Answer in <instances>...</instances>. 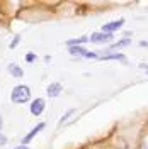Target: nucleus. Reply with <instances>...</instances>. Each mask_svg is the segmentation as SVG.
Listing matches in <instances>:
<instances>
[{
  "label": "nucleus",
  "mask_w": 148,
  "mask_h": 149,
  "mask_svg": "<svg viewBox=\"0 0 148 149\" xmlns=\"http://www.w3.org/2000/svg\"><path fill=\"white\" fill-rule=\"evenodd\" d=\"M31 100V88L27 85H17L12 88L10 93V102L14 103H26Z\"/></svg>",
  "instance_id": "obj_1"
},
{
  "label": "nucleus",
  "mask_w": 148,
  "mask_h": 149,
  "mask_svg": "<svg viewBox=\"0 0 148 149\" xmlns=\"http://www.w3.org/2000/svg\"><path fill=\"white\" fill-rule=\"evenodd\" d=\"M114 39V34H107V32H94L92 36L89 37V41L94 44H107Z\"/></svg>",
  "instance_id": "obj_2"
},
{
  "label": "nucleus",
  "mask_w": 148,
  "mask_h": 149,
  "mask_svg": "<svg viewBox=\"0 0 148 149\" xmlns=\"http://www.w3.org/2000/svg\"><path fill=\"white\" fill-rule=\"evenodd\" d=\"M124 26V19H118V20H111L107 24L102 26V32H107V34H114L118 29H121Z\"/></svg>",
  "instance_id": "obj_3"
},
{
  "label": "nucleus",
  "mask_w": 148,
  "mask_h": 149,
  "mask_svg": "<svg viewBox=\"0 0 148 149\" xmlns=\"http://www.w3.org/2000/svg\"><path fill=\"white\" fill-rule=\"evenodd\" d=\"M44 107H46L44 98H34V100L31 102V113L36 115V117H39V115L44 112Z\"/></svg>",
  "instance_id": "obj_4"
},
{
  "label": "nucleus",
  "mask_w": 148,
  "mask_h": 149,
  "mask_svg": "<svg viewBox=\"0 0 148 149\" xmlns=\"http://www.w3.org/2000/svg\"><path fill=\"white\" fill-rule=\"evenodd\" d=\"M44 125H46L44 122H39L37 125H34V127L31 129V132H29L27 136H24V137H22V144H24V146H26V144H29V142L34 139V137H36V136L39 134V132H41V130L44 129Z\"/></svg>",
  "instance_id": "obj_5"
},
{
  "label": "nucleus",
  "mask_w": 148,
  "mask_h": 149,
  "mask_svg": "<svg viewBox=\"0 0 148 149\" xmlns=\"http://www.w3.org/2000/svg\"><path fill=\"white\" fill-rule=\"evenodd\" d=\"M61 90H63L61 83H58V81H53V83L48 85L46 93H48V97H51V98H56V97H58V95L61 93Z\"/></svg>",
  "instance_id": "obj_6"
},
{
  "label": "nucleus",
  "mask_w": 148,
  "mask_h": 149,
  "mask_svg": "<svg viewBox=\"0 0 148 149\" xmlns=\"http://www.w3.org/2000/svg\"><path fill=\"white\" fill-rule=\"evenodd\" d=\"M9 73L12 74V76H16V78H22V74H24V71H22V68L17 65V63H10L9 65Z\"/></svg>",
  "instance_id": "obj_7"
},
{
  "label": "nucleus",
  "mask_w": 148,
  "mask_h": 149,
  "mask_svg": "<svg viewBox=\"0 0 148 149\" xmlns=\"http://www.w3.org/2000/svg\"><path fill=\"white\" fill-rule=\"evenodd\" d=\"M87 41H89V37H87V36H82V37H78V39H70V41H66V46H68V47L82 46V44H85Z\"/></svg>",
  "instance_id": "obj_8"
},
{
  "label": "nucleus",
  "mask_w": 148,
  "mask_h": 149,
  "mask_svg": "<svg viewBox=\"0 0 148 149\" xmlns=\"http://www.w3.org/2000/svg\"><path fill=\"white\" fill-rule=\"evenodd\" d=\"M102 61H109V59H118V61H126V58L123 53H114V54H104V56H99Z\"/></svg>",
  "instance_id": "obj_9"
},
{
  "label": "nucleus",
  "mask_w": 148,
  "mask_h": 149,
  "mask_svg": "<svg viewBox=\"0 0 148 149\" xmlns=\"http://www.w3.org/2000/svg\"><path fill=\"white\" fill-rule=\"evenodd\" d=\"M70 53L73 56H82V58H85V54H87L89 51L83 46H73V47H70Z\"/></svg>",
  "instance_id": "obj_10"
},
{
  "label": "nucleus",
  "mask_w": 148,
  "mask_h": 149,
  "mask_svg": "<svg viewBox=\"0 0 148 149\" xmlns=\"http://www.w3.org/2000/svg\"><path fill=\"white\" fill-rule=\"evenodd\" d=\"M131 39H128V37H124V39H121V41H118V42H114L111 47H124V46H130Z\"/></svg>",
  "instance_id": "obj_11"
},
{
  "label": "nucleus",
  "mask_w": 148,
  "mask_h": 149,
  "mask_svg": "<svg viewBox=\"0 0 148 149\" xmlns=\"http://www.w3.org/2000/svg\"><path fill=\"white\" fill-rule=\"evenodd\" d=\"M2 129H4V120H2V115H0V146H4V144L7 142V137L4 136Z\"/></svg>",
  "instance_id": "obj_12"
},
{
  "label": "nucleus",
  "mask_w": 148,
  "mask_h": 149,
  "mask_svg": "<svg viewBox=\"0 0 148 149\" xmlns=\"http://www.w3.org/2000/svg\"><path fill=\"white\" fill-rule=\"evenodd\" d=\"M75 112V109H70V110L66 112L65 115H63V117H61V120H60V125H63V124H65L66 120H68V119H70V115H72V113H73Z\"/></svg>",
  "instance_id": "obj_13"
},
{
  "label": "nucleus",
  "mask_w": 148,
  "mask_h": 149,
  "mask_svg": "<svg viewBox=\"0 0 148 149\" xmlns=\"http://www.w3.org/2000/svg\"><path fill=\"white\" fill-rule=\"evenodd\" d=\"M19 41H20V36H19V34H17V36H14V39L10 41L9 47H10V49H14V47H16V46H17V44H19Z\"/></svg>",
  "instance_id": "obj_14"
},
{
  "label": "nucleus",
  "mask_w": 148,
  "mask_h": 149,
  "mask_svg": "<svg viewBox=\"0 0 148 149\" xmlns=\"http://www.w3.org/2000/svg\"><path fill=\"white\" fill-rule=\"evenodd\" d=\"M34 59H36V54H32V53H29V54H26V61H27V63H32Z\"/></svg>",
  "instance_id": "obj_15"
},
{
  "label": "nucleus",
  "mask_w": 148,
  "mask_h": 149,
  "mask_svg": "<svg viewBox=\"0 0 148 149\" xmlns=\"http://www.w3.org/2000/svg\"><path fill=\"white\" fill-rule=\"evenodd\" d=\"M141 149H148V137L143 141V144H141Z\"/></svg>",
  "instance_id": "obj_16"
},
{
  "label": "nucleus",
  "mask_w": 148,
  "mask_h": 149,
  "mask_svg": "<svg viewBox=\"0 0 148 149\" xmlns=\"http://www.w3.org/2000/svg\"><path fill=\"white\" fill-rule=\"evenodd\" d=\"M16 149H29V148H26L24 144H20V146H17V148H16Z\"/></svg>",
  "instance_id": "obj_17"
},
{
  "label": "nucleus",
  "mask_w": 148,
  "mask_h": 149,
  "mask_svg": "<svg viewBox=\"0 0 148 149\" xmlns=\"http://www.w3.org/2000/svg\"><path fill=\"white\" fill-rule=\"evenodd\" d=\"M147 73H148V66H147Z\"/></svg>",
  "instance_id": "obj_18"
}]
</instances>
